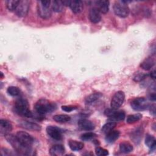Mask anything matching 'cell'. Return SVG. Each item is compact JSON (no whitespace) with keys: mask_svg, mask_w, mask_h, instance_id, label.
Returning a JSON list of instances; mask_svg holds the SVG:
<instances>
[{"mask_svg":"<svg viewBox=\"0 0 156 156\" xmlns=\"http://www.w3.org/2000/svg\"><path fill=\"white\" fill-rule=\"evenodd\" d=\"M69 7L73 12L74 13H79L82 11L83 9V4L82 1L79 0L69 1Z\"/></svg>","mask_w":156,"mask_h":156,"instance_id":"13","label":"cell"},{"mask_svg":"<svg viewBox=\"0 0 156 156\" xmlns=\"http://www.w3.org/2000/svg\"><path fill=\"white\" fill-rule=\"evenodd\" d=\"M12 130V125L10 121L7 119H1L0 120V132L4 135L10 133Z\"/></svg>","mask_w":156,"mask_h":156,"instance_id":"14","label":"cell"},{"mask_svg":"<svg viewBox=\"0 0 156 156\" xmlns=\"http://www.w3.org/2000/svg\"><path fill=\"white\" fill-rule=\"evenodd\" d=\"M89 18L91 23H98L101 20V12L96 7H93L89 12Z\"/></svg>","mask_w":156,"mask_h":156,"instance_id":"15","label":"cell"},{"mask_svg":"<svg viewBox=\"0 0 156 156\" xmlns=\"http://www.w3.org/2000/svg\"><path fill=\"white\" fill-rule=\"evenodd\" d=\"M113 10L115 13L121 18L127 17L130 12L129 7L126 3L123 2L122 1H118L115 3Z\"/></svg>","mask_w":156,"mask_h":156,"instance_id":"5","label":"cell"},{"mask_svg":"<svg viewBox=\"0 0 156 156\" xmlns=\"http://www.w3.org/2000/svg\"><path fill=\"white\" fill-rule=\"evenodd\" d=\"M120 133L118 130H111L107 133L105 137V141L108 143H112L115 142L119 136Z\"/></svg>","mask_w":156,"mask_h":156,"instance_id":"19","label":"cell"},{"mask_svg":"<svg viewBox=\"0 0 156 156\" xmlns=\"http://www.w3.org/2000/svg\"><path fill=\"white\" fill-rule=\"evenodd\" d=\"M125 99V94L122 91H118L113 96L110 106L112 108L117 109L123 104Z\"/></svg>","mask_w":156,"mask_h":156,"instance_id":"9","label":"cell"},{"mask_svg":"<svg viewBox=\"0 0 156 156\" xmlns=\"http://www.w3.org/2000/svg\"><path fill=\"white\" fill-rule=\"evenodd\" d=\"M13 108L16 113L23 117L31 118L33 116L29 110V105L27 101L24 99L21 98L16 101Z\"/></svg>","mask_w":156,"mask_h":156,"instance_id":"2","label":"cell"},{"mask_svg":"<svg viewBox=\"0 0 156 156\" xmlns=\"http://www.w3.org/2000/svg\"><path fill=\"white\" fill-rule=\"evenodd\" d=\"M65 147L62 144L52 146L49 149V154L52 156H61L65 153Z\"/></svg>","mask_w":156,"mask_h":156,"instance_id":"17","label":"cell"},{"mask_svg":"<svg viewBox=\"0 0 156 156\" xmlns=\"http://www.w3.org/2000/svg\"><path fill=\"white\" fill-rule=\"evenodd\" d=\"M48 135L55 140H60L62 138L63 130L55 126H48L46 129Z\"/></svg>","mask_w":156,"mask_h":156,"instance_id":"11","label":"cell"},{"mask_svg":"<svg viewBox=\"0 0 156 156\" xmlns=\"http://www.w3.org/2000/svg\"><path fill=\"white\" fill-rule=\"evenodd\" d=\"M19 0H8L5 1L7 8L10 11H15L20 3Z\"/></svg>","mask_w":156,"mask_h":156,"instance_id":"28","label":"cell"},{"mask_svg":"<svg viewBox=\"0 0 156 156\" xmlns=\"http://www.w3.org/2000/svg\"><path fill=\"white\" fill-rule=\"evenodd\" d=\"M78 125L81 129L86 131H91L95 128V125L92 121L85 119L79 120Z\"/></svg>","mask_w":156,"mask_h":156,"instance_id":"16","label":"cell"},{"mask_svg":"<svg viewBox=\"0 0 156 156\" xmlns=\"http://www.w3.org/2000/svg\"><path fill=\"white\" fill-rule=\"evenodd\" d=\"M104 113L106 116H108L112 120L111 121H122L125 118V113L122 110H116L113 108H108L105 112Z\"/></svg>","mask_w":156,"mask_h":156,"instance_id":"7","label":"cell"},{"mask_svg":"<svg viewBox=\"0 0 156 156\" xmlns=\"http://www.w3.org/2000/svg\"><path fill=\"white\" fill-rule=\"evenodd\" d=\"M96 136V135L93 132H86L81 135L80 138L83 141H88L90 140Z\"/></svg>","mask_w":156,"mask_h":156,"instance_id":"32","label":"cell"},{"mask_svg":"<svg viewBox=\"0 0 156 156\" xmlns=\"http://www.w3.org/2000/svg\"><path fill=\"white\" fill-rule=\"evenodd\" d=\"M5 138L14 149L20 154L30 155L32 153V147H27L23 146L18 140L16 135L8 133L5 135Z\"/></svg>","mask_w":156,"mask_h":156,"instance_id":"1","label":"cell"},{"mask_svg":"<svg viewBox=\"0 0 156 156\" xmlns=\"http://www.w3.org/2000/svg\"><path fill=\"white\" fill-rule=\"evenodd\" d=\"M7 93L12 96H16L20 94V90L15 86H10L7 90Z\"/></svg>","mask_w":156,"mask_h":156,"instance_id":"31","label":"cell"},{"mask_svg":"<svg viewBox=\"0 0 156 156\" xmlns=\"http://www.w3.org/2000/svg\"><path fill=\"white\" fill-rule=\"evenodd\" d=\"M68 145L69 146V148L74 151H78L83 149V143L80 141H77L76 140H71L68 142Z\"/></svg>","mask_w":156,"mask_h":156,"instance_id":"21","label":"cell"},{"mask_svg":"<svg viewBox=\"0 0 156 156\" xmlns=\"http://www.w3.org/2000/svg\"><path fill=\"white\" fill-rule=\"evenodd\" d=\"M132 108L136 111H142L146 110L149 104L146 98L143 97L136 98L132 101L130 103Z\"/></svg>","mask_w":156,"mask_h":156,"instance_id":"8","label":"cell"},{"mask_svg":"<svg viewBox=\"0 0 156 156\" xmlns=\"http://www.w3.org/2000/svg\"><path fill=\"white\" fill-rule=\"evenodd\" d=\"M145 144L151 150H154L156 146V141L154 136L147 134L145 138Z\"/></svg>","mask_w":156,"mask_h":156,"instance_id":"22","label":"cell"},{"mask_svg":"<svg viewBox=\"0 0 156 156\" xmlns=\"http://www.w3.org/2000/svg\"><path fill=\"white\" fill-rule=\"evenodd\" d=\"M147 76L146 74H144L143 73H140L136 74L134 77H133V80L135 82H140L143 80V79H145V77Z\"/></svg>","mask_w":156,"mask_h":156,"instance_id":"34","label":"cell"},{"mask_svg":"<svg viewBox=\"0 0 156 156\" xmlns=\"http://www.w3.org/2000/svg\"><path fill=\"white\" fill-rule=\"evenodd\" d=\"M96 5L97 9L100 12L102 13H106L108 11L109 9V1L107 0H100L96 1Z\"/></svg>","mask_w":156,"mask_h":156,"instance_id":"18","label":"cell"},{"mask_svg":"<svg viewBox=\"0 0 156 156\" xmlns=\"http://www.w3.org/2000/svg\"><path fill=\"white\" fill-rule=\"evenodd\" d=\"M56 105L54 103L50 102L46 99H40L35 105V110L39 115L51 113L55 110Z\"/></svg>","mask_w":156,"mask_h":156,"instance_id":"3","label":"cell"},{"mask_svg":"<svg viewBox=\"0 0 156 156\" xmlns=\"http://www.w3.org/2000/svg\"><path fill=\"white\" fill-rule=\"evenodd\" d=\"M150 99L152 101H155V94L153 93L150 96Z\"/></svg>","mask_w":156,"mask_h":156,"instance_id":"37","label":"cell"},{"mask_svg":"<svg viewBox=\"0 0 156 156\" xmlns=\"http://www.w3.org/2000/svg\"><path fill=\"white\" fill-rule=\"evenodd\" d=\"M51 2L48 0L37 1V12L41 18L48 19L51 17L52 15V9L50 7Z\"/></svg>","mask_w":156,"mask_h":156,"instance_id":"4","label":"cell"},{"mask_svg":"<svg viewBox=\"0 0 156 156\" xmlns=\"http://www.w3.org/2000/svg\"><path fill=\"white\" fill-rule=\"evenodd\" d=\"M30 7V1L27 0L20 1L18 5L17 6L16 10H15V13L17 16L20 17L25 16L29 10Z\"/></svg>","mask_w":156,"mask_h":156,"instance_id":"10","label":"cell"},{"mask_svg":"<svg viewBox=\"0 0 156 156\" xmlns=\"http://www.w3.org/2000/svg\"><path fill=\"white\" fill-rule=\"evenodd\" d=\"M142 118V115L140 113H135L133 115H128L127 117L126 122L128 124H132L134 123L140 119H141Z\"/></svg>","mask_w":156,"mask_h":156,"instance_id":"29","label":"cell"},{"mask_svg":"<svg viewBox=\"0 0 156 156\" xmlns=\"http://www.w3.org/2000/svg\"><path fill=\"white\" fill-rule=\"evenodd\" d=\"M101 96H102V94L101 93H92V94L88 95L86 98L85 102H86V104H91V103L95 102L96 101H97L98 99H99Z\"/></svg>","mask_w":156,"mask_h":156,"instance_id":"27","label":"cell"},{"mask_svg":"<svg viewBox=\"0 0 156 156\" xmlns=\"http://www.w3.org/2000/svg\"><path fill=\"white\" fill-rule=\"evenodd\" d=\"M15 135L23 146L27 147H32V145L34 142V139L30 134L24 131H18Z\"/></svg>","mask_w":156,"mask_h":156,"instance_id":"6","label":"cell"},{"mask_svg":"<svg viewBox=\"0 0 156 156\" xmlns=\"http://www.w3.org/2000/svg\"><path fill=\"white\" fill-rule=\"evenodd\" d=\"M132 145L127 141L122 142L119 144V151L124 154H127L133 151Z\"/></svg>","mask_w":156,"mask_h":156,"instance_id":"23","label":"cell"},{"mask_svg":"<svg viewBox=\"0 0 156 156\" xmlns=\"http://www.w3.org/2000/svg\"><path fill=\"white\" fill-rule=\"evenodd\" d=\"M142 131L140 129H137L135 131L132 132V135L131 136V138L134 141L135 143L140 142L141 140V138H142Z\"/></svg>","mask_w":156,"mask_h":156,"instance_id":"30","label":"cell"},{"mask_svg":"<svg viewBox=\"0 0 156 156\" xmlns=\"http://www.w3.org/2000/svg\"><path fill=\"white\" fill-rule=\"evenodd\" d=\"M155 74H156V72L155 70H153L152 71H151L150 73V76L152 79H155Z\"/></svg>","mask_w":156,"mask_h":156,"instance_id":"36","label":"cell"},{"mask_svg":"<svg viewBox=\"0 0 156 156\" xmlns=\"http://www.w3.org/2000/svg\"><path fill=\"white\" fill-rule=\"evenodd\" d=\"M155 59L152 57H147L143 62H141L140 66L144 70H149L155 65Z\"/></svg>","mask_w":156,"mask_h":156,"instance_id":"20","label":"cell"},{"mask_svg":"<svg viewBox=\"0 0 156 156\" xmlns=\"http://www.w3.org/2000/svg\"><path fill=\"white\" fill-rule=\"evenodd\" d=\"M95 152L97 155L99 156H105L108 155V151L101 147H96L95 149Z\"/></svg>","mask_w":156,"mask_h":156,"instance_id":"33","label":"cell"},{"mask_svg":"<svg viewBox=\"0 0 156 156\" xmlns=\"http://www.w3.org/2000/svg\"><path fill=\"white\" fill-rule=\"evenodd\" d=\"M116 123L114 121H110L108 122L105 123L101 128V132L104 133H107L110 131L112 130L116 126Z\"/></svg>","mask_w":156,"mask_h":156,"instance_id":"26","label":"cell"},{"mask_svg":"<svg viewBox=\"0 0 156 156\" xmlns=\"http://www.w3.org/2000/svg\"><path fill=\"white\" fill-rule=\"evenodd\" d=\"M76 108H77L76 107H74L73 105H63V106H62V110L66 112H70Z\"/></svg>","mask_w":156,"mask_h":156,"instance_id":"35","label":"cell"},{"mask_svg":"<svg viewBox=\"0 0 156 156\" xmlns=\"http://www.w3.org/2000/svg\"><path fill=\"white\" fill-rule=\"evenodd\" d=\"M53 119L60 123H64L70 121L71 117L65 114H60V115H56L53 116Z\"/></svg>","mask_w":156,"mask_h":156,"instance_id":"25","label":"cell"},{"mask_svg":"<svg viewBox=\"0 0 156 156\" xmlns=\"http://www.w3.org/2000/svg\"><path fill=\"white\" fill-rule=\"evenodd\" d=\"M19 126L24 129H26L27 130H34V131H40L41 129V126L33 122L28 121H21L19 122Z\"/></svg>","mask_w":156,"mask_h":156,"instance_id":"12","label":"cell"},{"mask_svg":"<svg viewBox=\"0 0 156 156\" xmlns=\"http://www.w3.org/2000/svg\"><path fill=\"white\" fill-rule=\"evenodd\" d=\"M51 9L55 12H61L63 11L64 8V5L62 1H53L52 2Z\"/></svg>","mask_w":156,"mask_h":156,"instance_id":"24","label":"cell"}]
</instances>
